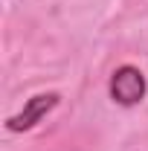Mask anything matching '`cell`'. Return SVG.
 <instances>
[{"label":"cell","instance_id":"6da1fadb","mask_svg":"<svg viewBox=\"0 0 148 151\" xmlns=\"http://www.w3.org/2000/svg\"><path fill=\"white\" fill-rule=\"evenodd\" d=\"M145 76L139 73L137 67H131V64H125V67H119L116 73L111 76V96L113 102H119V105H137L142 96H145Z\"/></svg>","mask_w":148,"mask_h":151},{"label":"cell","instance_id":"7a4b0ae2","mask_svg":"<svg viewBox=\"0 0 148 151\" xmlns=\"http://www.w3.org/2000/svg\"><path fill=\"white\" fill-rule=\"evenodd\" d=\"M58 99H61L58 93H38V96H32L18 116H9V119H6V128H9V131H29V128H35L38 122L58 105Z\"/></svg>","mask_w":148,"mask_h":151}]
</instances>
